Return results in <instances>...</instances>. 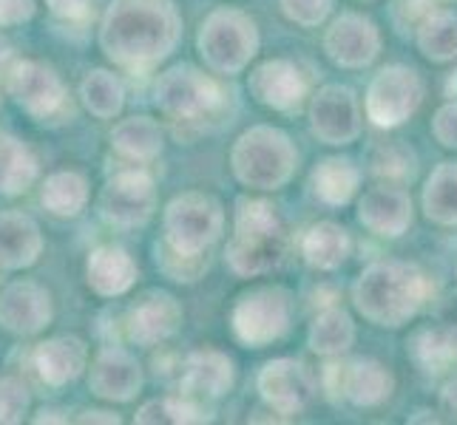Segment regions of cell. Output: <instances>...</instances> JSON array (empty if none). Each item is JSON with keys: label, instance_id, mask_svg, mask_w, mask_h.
<instances>
[{"label": "cell", "instance_id": "obj_1", "mask_svg": "<svg viewBox=\"0 0 457 425\" xmlns=\"http://www.w3.org/2000/svg\"><path fill=\"white\" fill-rule=\"evenodd\" d=\"M179 29L170 0H114L105 12L100 43L120 66H151L177 45Z\"/></svg>", "mask_w": 457, "mask_h": 425}, {"label": "cell", "instance_id": "obj_2", "mask_svg": "<svg viewBox=\"0 0 457 425\" xmlns=\"http://www.w3.org/2000/svg\"><path fill=\"white\" fill-rule=\"evenodd\" d=\"M285 230L276 208L259 199H242L236 208V233L228 244V264L239 275H262L285 258Z\"/></svg>", "mask_w": 457, "mask_h": 425}, {"label": "cell", "instance_id": "obj_3", "mask_svg": "<svg viewBox=\"0 0 457 425\" xmlns=\"http://www.w3.org/2000/svg\"><path fill=\"white\" fill-rule=\"evenodd\" d=\"M230 162L239 182L259 187V191H273L290 179L295 151L281 131L259 125V128H250L239 136Z\"/></svg>", "mask_w": 457, "mask_h": 425}, {"label": "cell", "instance_id": "obj_4", "mask_svg": "<svg viewBox=\"0 0 457 425\" xmlns=\"http://www.w3.org/2000/svg\"><path fill=\"white\" fill-rule=\"evenodd\" d=\"M225 227L219 201L204 193H182L165 210V244L179 256L202 258Z\"/></svg>", "mask_w": 457, "mask_h": 425}, {"label": "cell", "instance_id": "obj_5", "mask_svg": "<svg viewBox=\"0 0 457 425\" xmlns=\"http://www.w3.org/2000/svg\"><path fill=\"white\" fill-rule=\"evenodd\" d=\"M259 49L256 23L236 9H219L199 31V52L213 71H242Z\"/></svg>", "mask_w": 457, "mask_h": 425}, {"label": "cell", "instance_id": "obj_6", "mask_svg": "<svg viewBox=\"0 0 457 425\" xmlns=\"http://www.w3.org/2000/svg\"><path fill=\"white\" fill-rule=\"evenodd\" d=\"M386 298H398V301L415 315V309L420 306V298H423V275H418L412 266H403V264L370 266L355 287L358 309L381 326Z\"/></svg>", "mask_w": 457, "mask_h": 425}, {"label": "cell", "instance_id": "obj_7", "mask_svg": "<svg viewBox=\"0 0 457 425\" xmlns=\"http://www.w3.org/2000/svg\"><path fill=\"white\" fill-rule=\"evenodd\" d=\"M222 102L219 86L191 66H177L160 77L156 83V105L173 119L196 122L216 111Z\"/></svg>", "mask_w": 457, "mask_h": 425}, {"label": "cell", "instance_id": "obj_8", "mask_svg": "<svg viewBox=\"0 0 457 425\" xmlns=\"http://www.w3.org/2000/svg\"><path fill=\"white\" fill-rule=\"evenodd\" d=\"M290 321V301L281 290H256L242 295L233 309V332L247 346H264L285 335Z\"/></svg>", "mask_w": 457, "mask_h": 425}, {"label": "cell", "instance_id": "obj_9", "mask_svg": "<svg viewBox=\"0 0 457 425\" xmlns=\"http://www.w3.org/2000/svg\"><path fill=\"white\" fill-rule=\"evenodd\" d=\"M156 204L154 179L145 170H122L100 193V210L117 227H143Z\"/></svg>", "mask_w": 457, "mask_h": 425}, {"label": "cell", "instance_id": "obj_10", "mask_svg": "<svg viewBox=\"0 0 457 425\" xmlns=\"http://www.w3.org/2000/svg\"><path fill=\"white\" fill-rule=\"evenodd\" d=\"M9 88L23 111L37 119L54 117L66 102V88H62L60 77L35 60L14 62V69L9 71Z\"/></svg>", "mask_w": 457, "mask_h": 425}, {"label": "cell", "instance_id": "obj_11", "mask_svg": "<svg viewBox=\"0 0 457 425\" xmlns=\"http://www.w3.org/2000/svg\"><path fill=\"white\" fill-rule=\"evenodd\" d=\"M182 323V306L168 292H148L129 312V338L139 346H156L168 340Z\"/></svg>", "mask_w": 457, "mask_h": 425}, {"label": "cell", "instance_id": "obj_12", "mask_svg": "<svg viewBox=\"0 0 457 425\" xmlns=\"http://www.w3.org/2000/svg\"><path fill=\"white\" fill-rule=\"evenodd\" d=\"M52 321V298L37 283H12L0 295V326L14 335H35Z\"/></svg>", "mask_w": 457, "mask_h": 425}, {"label": "cell", "instance_id": "obj_13", "mask_svg": "<svg viewBox=\"0 0 457 425\" xmlns=\"http://www.w3.org/2000/svg\"><path fill=\"white\" fill-rule=\"evenodd\" d=\"M312 131L327 145H346L358 134V111L350 88L327 86L312 102Z\"/></svg>", "mask_w": 457, "mask_h": 425}, {"label": "cell", "instance_id": "obj_14", "mask_svg": "<svg viewBox=\"0 0 457 425\" xmlns=\"http://www.w3.org/2000/svg\"><path fill=\"white\" fill-rule=\"evenodd\" d=\"M262 397L270 403L278 414H298L312 395V383L302 364L295 360H273L259 377Z\"/></svg>", "mask_w": 457, "mask_h": 425}, {"label": "cell", "instance_id": "obj_15", "mask_svg": "<svg viewBox=\"0 0 457 425\" xmlns=\"http://www.w3.org/2000/svg\"><path fill=\"white\" fill-rule=\"evenodd\" d=\"M91 391L103 400H131L143 386L139 364L122 349H103L91 369Z\"/></svg>", "mask_w": 457, "mask_h": 425}, {"label": "cell", "instance_id": "obj_16", "mask_svg": "<svg viewBox=\"0 0 457 425\" xmlns=\"http://www.w3.org/2000/svg\"><path fill=\"white\" fill-rule=\"evenodd\" d=\"M327 54L333 57L338 66H367L378 54V35L375 26L358 14H344L341 20L333 23L329 35L324 40Z\"/></svg>", "mask_w": 457, "mask_h": 425}, {"label": "cell", "instance_id": "obj_17", "mask_svg": "<svg viewBox=\"0 0 457 425\" xmlns=\"http://www.w3.org/2000/svg\"><path fill=\"white\" fill-rule=\"evenodd\" d=\"M250 91L256 94L262 105H270L276 111H293L304 97V80L298 69L287 60H273L250 77Z\"/></svg>", "mask_w": 457, "mask_h": 425}, {"label": "cell", "instance_id": "obj_18", "mask_svg": "<svg viewBox=\"0 0 457 425\" xmlns=\"http://www.w3.org/2000/svg\"><path fill=\"white\" fill-rule=\"evenodd\" d=\"M372 91L378 94H389V100H370V108L381 105L378 111H372L370 117L378 122V125H398L403 122L406 114H412L418 102H420V83L415 71H406V69H386L381 71V77L372 83Z\"/></svg>", "mask_w": 457, "mask_h": 425}, {"label": "cell", "instance_id": "obj_19", "mask_svg": "<svg viewBox=\"0 0 457 425\" xmlns=\"http://www.w3.org/2000/svg\"><path fill=\"white\" fill-rule=\"evenodd\" d=\"M86 343L80 338H52L35 349V369L43 383L66 386L86 369Z\"/></svg>", "mask_w": 457, "mask_h": 425}, {"label": "cell", "instance_id": "obj_20", "mask_svg": "<svg viewBox=\"0 0 457 425\" xmlns=\"http://www.w3.org/2000/svg\"><path fill=\"white\" fill-rule=\"evenodd\" d=\"M43 249L37 225L23 213H0V270L35 264Z\"/></svg>", "mask_w": 457, "mask_h": 425}, {"label": "cell", "instance_id": "obj_21", "mask_svg": "<svg viewBox=\"0 0 457 425\" xmlns=\"http://www.w3.org/2000/svg\"><path fill=\"white\" fill-rule=\"evenodd\" d=\"M233 386V364L230 357L216 349H199L187 355L182 366V388L191 395L222 397Z\"/></svg>", "mask_w": 457, "mask_h": 425}, {"label": "cell", "instance_id": "obj_22", "mask_svg": "<svg viewBox=\"0 0 457 425\" xmlns=\"http://www.w3.org/2000/svg\"><path fill=\"white\" fill-rule=\"evenodd\" d=\"M134 281H137V264L125 249L100 247L88 256V287L97 295L105 298L122 295L134 287Z\"/></svg>", "mask_w": 457, "mask_h": 425}, {"label": "cell", "instance_id": "obj_23", "mask_svg": "<svg viewBox=\"0 0 457 425\" xmlns=\"http://www.w3.org/2000/svg\"><path fill=\"white\" fill-rule=\"evenodd\" d=\"M338 386L333 388L336 395H346L358 405H375L384 397H389L392 377L384 366L372 364V360H361L353 366H336Z\"/></svg>", "mask_w": 457, "mask_h": 425}, {"label": "cell", "instance_id": "obj_24", "mask_svg": "<svg viewBox=\"0 0 457 425\" xmlns=\"http://www.w3.org/2000/svg\"><path fill=\"white\" fill-rule=\"evenodd\" d=\"M37 176V162L21 139L0 134V196L23 193Z\"/></svg>", "mask_w": 457, "mask_h": 425}, {"label": "cell", "instance_id": "obj_25", "mask_svg": "<svg viewBox=\"0 0 457 425\" xmlns=\"http://www.w3.org/2000/svg\"><path fill=\"white\" fill-rule=\"evenodd\" d=\"M361 222L381 235H398L409 222V201L398 191H389V187L372 191L361 201Z\"/></svg>", "mask_w": 457, "mask_h": 425}, {"label": "cell", "instance_id": "obj_26", "mask_svg": "<svg viewBox=\"0 0 457 425\" xmlns=\"http://www.w3.org/2000/svg\"><path fill=\"white\" fill-rule=\"evenodd\" d=\"M112 142L122 156L145 162L162 151V131L154 119L134 117V119H125L117 125L112 134Z\"/></svg>", "mask_w": 457, "mask_h": 425}, {"label": "cell", "instance_id": "obj_27", "mask_svg": "<svg viewBox=\"0 0 457 425\" xmlns=\"http://www.w3.org/2000/svg\"><path fill=\"white\" fill-rule=\"evenodd\" d=\"M302 253L307 264L319 266V270H333V266H338L346 258V253H350V235L338 225H329V222L315 225L304 235Z\"/></svg>", "mask_w": 457, "mask_h": 425}, {"label": "cell", "instance_id": "obj_28", "mask_svg": "<svg viewBox=\"0 0 457 425\" xmlns=\"http://www.w3.org/2000/svg\"><path fill=\"white\" fill-rule=\"evenodd\" d=\"M88 187L80 173H54L46 179L40 201L54 216H77L86 208Z\"/></svg>", "mask_w": 457, "mask_h": 425}, {"label": "cell", "instance_id": "obj_29", "mask_svg": "<svg viewBox=\"0 0 457 425\" xmlns=\"http://www.w3.org/2000/svg\"><path fill=\"white\" fill-rule=\"evenodd\" d=\"M83 102L88 105V111L100 119H112L120 114L122 108V83L112 71H91L83 80Z\"/></svg>", "mask_w": 457, "mask_h": 425}, {"label": "cell", "instance_id": "obj_30", "mask_svg": "<svg viewBox=\"0 0 457 425\" xmlns=\"http://www.w3.org/2000/svg\"><path fill=\"white\" fill-rule=\"evenodd\" d=\"M353 343V323L341 309H327L315 318L310 329V346L319 355H338L350 349Z\"/></svg>", "mask_w": 457, "mask_h": 425}, {"label": "cell", "instance_id": "obj_31", "mask_svg": "<svg viewBox=\"0 0 457 425\" xmlns=\"http://www.w3.org/2000/svg\"><path fill=\"white\" fill-rule=\"evenodd\" d=\"M312 182H315V193H319L324 201L329 204H344L355 193V184H358V173L350 162L344 159H327L315 168L312 173Z\"/></svg>", "mask_w": 457, "mask_h": 425}, {"label": "cell", "instance_id": "obj_32", "mask_svg": "<svg viewBox=\"0 0 457 425\" xmlns=\"http://www.w3.org/2000/svg\"><path fill=\"white\" fill-rule=\"evenodd\" d=\"M420 49L432 60H449L457 54V18L454 14H435L423 23Z\"/></svg>", "mask_w": 457, "mask_h": 425}, {"label": "cell", "instance_id": "obj_33", "mask_svg": "<svg viewBox=\"0 0 457 425\" xmlns=\"http://www.w3.org/2000/svg\"><path fill=\"white\" fill-rule=\"evenodd\" d=\"M208 420L194 403L179 400V397H165V400H151L139 408L137 422H202Z\"/></svg>", "mask_w": 457, "mask_h": 425}, {"label": "cell", "instance_id": "obj_34", "mask_svg": "<svg viewBox=\"0 0 457 425\" xmlns=\"http://www.w3.org/2000/svg\"><path fill=\"white\" fill-rule=\"evenodd\" d=\"M29 408V391L12 377H0V422H21Z\"/></svg>", "mask_w": 457, "mask_h": 425}, {"label": "cell", "instance_id": "obj_35", "mask_svg": "<svg viewBox=\"0 0 457 425\" xmlns=\"http://www.w3.org/2000/svg\"><path fill=\"white\" fill-rule=\"evenodd\" d=\"M329 6H333V0H281V9H285L287 18L304 26L321 23L327 18Z\"/></svg>", "mask_w": 457, "mask_h": 425}, {"label": "cell", "instance_id": "obj_36", "mask_svg": "<svg viewBox=\"0 0 457 425\" xmlns=\"http://www.w3.org/2000/svg\"><path fill=\"white\" fill-rule=\"evenodd\" d=\"M35 14V0H0V26L23 23Z\"/></svg>", "mask_w": 457, "mask_h": 425}, {"label": "cell", "instance_id": "obj_37", "mask_svg": "<svg viewBox=\"0 0 457 425\" xmlns=\"http://www.w3.org/2000/svg\"><path fill=\"white\" fill-rule=\"evenodd\" d=\"M46 4L57 18L66 20H86L91 12V0H46Z\"/></svg>", "mask_w": 457, "mask_h": 425}, {"label": "cell", "instance_id": "obj_38", "mask_svg": "<svg viewBox=\"0 0 457 425\" xmlns=\"http://www.w3.org/2000/svg\"><path fill=\"white\" fill-rule=\"evenodd\" d=\"M444 408L449 412V417H452V420H457V380H454V383H449V386H446V391H444Z\"/></svg>", "mask_w": 457, "mask_h": 425}, {"label": "cell", "instance_id": "obj_39", "mask_svg": "<svg viewBox=\"0 0 457 425\" xmlns=\"http://www.w3.org/2000/svg\"><path fill=\"white\" fill-rule=\"evenodd\" d=\"M80 422H120V417L108 414V412H86V417H80Z\"/></svg>", "mask_w": 457, "mask_h": 425}]
</instances>
